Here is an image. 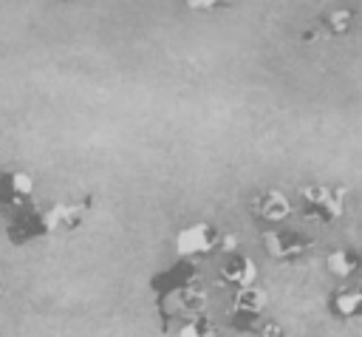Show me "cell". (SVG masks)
I'll use <instances>...</instances> for the list:
<instances>
[{
	"label": "cell",
	"instance_id": "5b68a950",
	"mask_svg": "<svg viewBox=\"0 0 362 337\" xmlns=\"http://www.w3.org/2000/svg\"><path fill=\"white\" fill-rule=\"evenodd\" d=\"M263 241V249L272 261L277 263H294L300 261L308 249H311V235H303L297 229H286V227H272V229H263L260 235Z\"/></svg>",
	"mask_w": 362,
	"mask_h": 337
},
{
	"label": "cell",
	"instance_id": "3957f363",
	"mask_svg": "<svg viewBox=\"0 0 362 337\" xmlns=\"http://www.w3.org/2000/svg\"><path fill=\"white\" fill-rule=\"evenodd\" d=\"M300 215L317 224H337L345 215V187L305 184L300 187Z\"/></svg>",
	"mask_w": 362,
	"mask_h": 337
},
{
	"label": "cell",
	"instance_id": "2e32d148",
	"mask_svg": "<svg viewBox=\"0 0 362 337\" xmlns=\"http://www.w3.org/2000/svg\"><path fill=\"white\" fill-rule=\"evenodd\" d=\"M255 337H286V331H283L277 323H263V326L255 331Z\"/></svg>",
	"mask_w": 362,
	"mask_h": 337
},
{
	"label": "cell",
	"instance_id": "9c48e42d",
	"mask_svg": "<svg viewBox=\"0 0 362 337\" xmlns=\"http://www.w3.org/2000/svg\"><path fill=\"white\" fill-rule=\"evenodd\" d=\"M215 283L218 286H226V289H249V286H257V266L249 255L243 252H232L223 258V263L218 266V275H215Z\"/></svg>",
	"mask_w": 362,
	"mask_h": 337
},
{
	"label": "cell",
	"instance_id": "52a82bcc",
	"mask_svg": "<svg viewBox=\"0 0 362 337\" xmlns=\"http://www.w3.org/2000/svg\"><path fill=\"white\" fill-rule=\"evenodd\" d=\"M34 201V178L23 170H0V210L20 212Z\"/></svg>",
	"mask_w": 362,
	"mask_h": 337
},
{
	"label": "cell",
	"instance_id": "ba28073f",
	"mask_svg": "<svg viewBox=\"0 0 362 337\" xmlns=\"http://www.w3.org/2000/svg\"><path fill=\"white\" fill-rule=\"evenodd\" d=\"M90 210H93V195H82L79 201H54V204H48L45 207V221H48L51 235L79 229Z\"/></svg>",
	"mask_w": 362,
	"mask_h": 337
},
{
	"label": "cell",
	"instance_id": "7c38bea8",
	"mask_svg": "<svg viewBox=\"0 0 362 337\" xmlns=\"http://www.w3.org/2000/svg\"><path fill=\"white\" fill-rule=\"evenodd\" d=\"M325 266L339 280L362 283V252H356V249H348V246L331 249L328 258H325Z\"/></svg>",
	"mask_w": 362,
	"mask_h": 337
},
{
	"label": "cell",
	"instance_id": "9a60e30c",
	"mask_svg": "<svg viewBox=\"0 0 362 337\" xmlns=\"http://www.w3.org/2000/svg\"><path fill=\"white\" fill-rule=\"evenodd\" d=\"M184 6L198 14H212V11H223L229 6V0H184Z\"/></svg>",
	"mask_w": 362,
	"mask_h": 337
},
{
	"label": "cell",
	"instance_id": "4fadbf2b",
	"mask_svg": "<svg viewBox=\"0 0 362 337\" xmlns=\"http://www.w3.org/2000/svg\"><path fill=\"white\" fill-rule=\"evenodd\" d=\"M215 334H218V326L212 323L209 314H195L178 326V337H215Z\"/></svg>",
	"mask_w": 362,
	"mask_h": 337
},
{
	"label": "cell",
	"instance_id": "ac0fdd59",
	"mask_svg": "<svg viewBox=\"0 0 362 337\" xmlns=\"http://www.w3.org/2000/svg\"><path fill=\"white\" fill-rule=\"evenodd\" d=\"M3 295H6V289H3V283H0V297H3Z\"/></svg>",
	"mask_w": 362,
	"mask_h": 337
},
{
	"label": "cell",
	"instance_id": "277c9868",
	"mask_svg": "<svg viewBox=\"0 0 362 337\" xmlns=\"http://www.w3.org/2000/svg\"><path fill=\"white\" fill-rule=\"evenodd\" d=\"M263 309H266V292L260 286L238 289L229 303V329L240 334H255L263 326Z\"/></svg>",
	"mask_w": 362,
	"mask_h": 337
},
{
	"label": "cell",
	"instance_id": "8992f818",
	"mask_svg": "<svg viewBox=\"0 0 362 337\" xmlns=\"http://www.w3.org/2000/svg\"><path fill=\"white\" fill-rule=\"evenodd\" d=\"M6 238H8L14 246H25V244L51 238V229H48V221H45V210H42V207H34V204L25 207V210H20V212L8 221Z\"/></svg>",
	"mask_w": 362,
	"mask_h": 337
},
{
	"label": "cell",
	"instance_id": "6da1fadb",
	"mask_svg": "<svg viewBox=\"0 0 362 337\" xmlns=\"http://www.w3.org/2000/svg\"><path fill=\"white\" fill-rule=\"evenodd\" d=\"M150 289H153L164 331H170L173 317L187 323L189 317L204 314V303H206L204 275H201L198 263H192V261H175L173 266L156 272L150 278Z\"/></svg>",
	"mask_w": 362,
	"mask_h": 337
},
{
	"label": "cell",
	"instance_id": "30bf717a",
	"mask_svg": "<svg viewBox=\"0 0 362 337\" xmlns=\"http://www.w3.org/2000/svg\"><path fill=\"white\" fill-rule=\"evenodd\" d=\"M294 212L291 201L286 198V193L280 190H263L257 193L252 201H249V215L257 218V221H266V224H283L288 215Z\"/></svg>",
	"mask_w": 362,
	"mask_h": 337
},
{
	"label": "cell",
	"instance_id": "e0dca14e",
	"mask_svg": "<svg viewBox=\"0 0 362 337\" xmlns=\"http://www.w3.org/2000/svg\"><path fill=\"white\" fill-rule=\"evenodd\" d=\"M62 3H90V0H62Z\"/></svg>",
	"mask_w": 362,
	"mask_h": 337
},
{
	"label": "cell",
	"instance_id": "5bb4252c",
	"mask_svg": "<svg viewBox=\"0 0 362 337\" xmlns=\"http://www.w3.org/2000/svg\"><path fill=\"white\" fill-rule=\"evenodd\" d=\"M322 25H325V31L331 37H345L351 31V25H354V11H348V8L331 11V14L322 17Z\"/></svg>",
	"mask_w": 362,
	"mask_h": 337
},
{
	"label": "cell",
	"instance_id": "7a4b0ae2",
	"mask_svg": "<svg viewBox=\"0 0 362 337\" xmlns=\"http://www.w3.org/2000/svg\"><path fill=\"white\" fill-rule=\"evenodd\" d=\"M235 241L238 238L232 232L218 229L212 221H192L175 232V255H178V261H192V263L198 258H209L215 252L232 255Z\"/></svg>",
	"mask_w": 362,
	"mask_h": 337
},
{
	"label": "cell",
	"instance_id": "8fae6325",
	"mask_svg": "<svg viewBox=\"0 0 362 337\" xmlns=\"http://www.w3.org/2000/svg\"><path fill=\"white\" fill-rule=\"evenodd\" d=\"M331 317L337 320H359L362 317V283H342L325 300Z\"/></svg>",
	"mask_w": 362,
	"mask_h": 337
}]
</instances>
